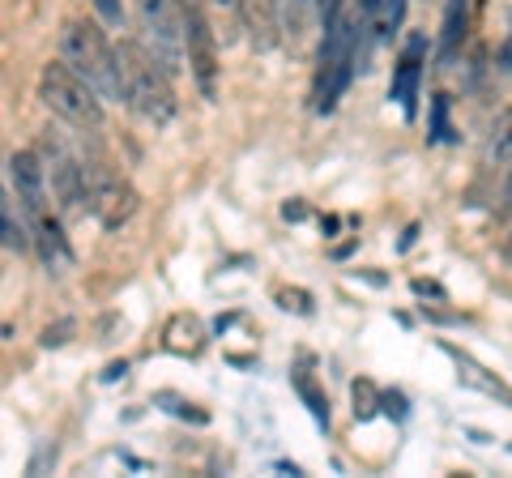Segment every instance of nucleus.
Segmentation results:
<instances>
[{"mask_svg":"<svg viewBox=\"0 0 512 478\" xmlns=\"http://www.w3.org/2000/svg\"><path fill=\"white\" fill-rule=\"evenodd\" d=\"M116 73H120V99L150 124H167L175 116V86L171 73L146 52V43L120 39L116 43Z\"/></svg>","mask_w":512,"mask_h":478,"instance_id":"1","label":"nucleus"},{"mask_svg":"<svg viewBox=\"0 0 512 478\" xmlns=\"http://www.w3.org/2000/svg\"><path fill=\"white\" fill-rule=\"evenodd\" d=\"M359 69V47H355V18L342 9L338 18L325 26L320 35V52H316V77H312V107L320 116H329L338 99L346 94L350 77Z\"/></svg>","mask_w":512,"mask_h":478,"instance_id":"2","label":"nucleus"},{"mask_svg":"<svg viewBox=\"0 0 512 478\" xmlns=\"http://www.w3.org/2000/svg\"><path fill=\"white\" fill-rule=\"evenodd\" d=\"M60 60L73 73H82L86 82L103 94V99H120V73H116V47L107 35L86 18L64 22L60 30Z\"/></svg>","mask_w":512,"mask_h":478,"instance_id":"3","label":"nucleus"},{"mask_svg":"<svg viewBox=\"0 0 512 478\" xmlns=\"http://www.w3.org/2000/svg\"><path fill=\"white\" fill-rule=\"evenodd\" d=\"M39 99L47 111H56L60 120L77 124V129H99L103 124V99L82 73H73L69 65H47L39 77Z\"/></svg>","mask_w":512,"mask_h":478,"instance_id":"4","label":"nucleus"},{"mask_svg":"<svg viewBox=\"0 0 512 478\" xmlns=\"http://www.w3.org/2000/svg\"><path fill=\"white\" fill-rule=\"evenodd\" d=\"M137 22L146 30V52L167 73L184 69V5L180 0H141Z\"/></svg>","mask_w":512,"mask_h":478,"instance_id":"5","label":"nucleus"},{"mask_svg":"<svg viewBox=\"0 0 512 478\" xmlns=\"http://www.w3.org/2000/svg\"><path fill=\"white\" fill-rule=\"evenodd\" d=\"M184 65L197 77L205 99L218 94V35L197 0H184Z\"/></svg>","mask_w":512,"mask_h":478,"instance_id":"6","label":"nucleus"},{"mask_svg":"<svg viewBox=\"0 0 512 478\" xmlns=\"http://www.w3.org/2000/svg\"><path fill=\"white\" fill-rule=\"evenodd\" d=\"M423 56H427V39L410 35L406 47H402V56H397V73H393V86H389V99H397V107L406 111V120H414V111H419Z\"/></svg>","mask_w":512,"mask_h":478,"instance_id":"7","label":"nucleus"},{"mask_svg":"<svg viewBox=\"0 0 512 478\" xmlns=\"http://www.w3.org/2000/svg\"><path fill=\"white\" fill-rule=\"evenodd\" d=\"M13 193H18V205L26 210V218H39L47 214V167L39 163L35 150H22L13 154Z\"/></svg>","mask_w":512,"mask_h":478,"instance_id":"8","label":"nucleus"},{"mask_svg":"<svg viewBox=\"0 0 512 478\" xmlns=\"http://www.w3.org/2000/svg\"><path fill=\"white\" fill-rule=\"evenodd\" d=\"M86 210L99 214L103 227H120V222L137 210V193H133V188H128L124 180H99V175H94Z\"/></svg>","mask_w":512,"mask_h":478,"instance_id":"9","label":"nucleus"},{"mask_svg":"<svg viewBox=\"0 0 512 478\" xmlns=\"http://www.w3.org/2000/svg\"><path fill=\"white\" fill-rule=\"evenodd\" d=\"M235 9H239V26L248 30L256 52H274L278 39H282L278 0H235Z\"/></svg>","mask_w":512,"mask_h":478,"instance_id":"10","label":"nucleus"},{"mask_svg":"<svg viewBox=\"0 0 512 478\" xmlns=\"http://www.w3.org/2000/svg\"><path fill=\"white\" fill-rule=\"evenodd\" d=\"M466 26H470V0H448L444 26H440V65L457 60L461 43H466Z\"/></svg>","mask_w":512,"mask_h":478,"instance_id":"11","label":"nucleus"},{"mask_svg":"<svg viewBox=\"0 0 512 478\" xmlns=\"http://www.w3.org/2000/svg\"><path fill=\"white\" fill-rule=\"evenodd\" d=\"M30 231H35V244H39V257L43 265H69V244H64V235H60V222L52 214H39V218H30Z\"/></svg>","mask_w":512,"mask_h":478,"instance_id":"12","label":"nucleus"},{"mask_svg":"<svg viewBox=\"0 0 512 478\" xmlns=\"http://www.w3.org/2000/svg\"><path fill=\"white\" fill-rule=\"evenodd\" d=\"M483 163L495 171H508L512 167V103L495 116V124H491V133H487V146H483Z\"/></svg>","mask_w":512,"mask_h":478,"instance_id":"13","label":"nucleus"},{"mask_svg":"<svg viewBox=\"0 0 512 478\" xmlns=\"http://www.w3.org/2000/svg\"><path fill=\"white\" fill-rule=\"evenodd\" d=\"M316 18V0H278V26L291 43H303Z\"/></svg>","mask_w":512,"mask_h":478,"instance_id":"14","label":"nucleus"},{"mask_svg":"<svg viewBox=\"0 0 512 478\" xmlns=\"http://www.w3.org/2000/svg\"><path fill=\"white\" fill-rule=\"evenodd\" d=\"M457 355V350H453ZM457 368H461V380H470V385H478L483 393H491V397H500V402H508L512 406V389H504L500 380H491V376H483V368H478L474 359H466V355H457Z\"/></svg>","mask_w":512,"mask_h":478,"instance_id":"15","label":"nucleus"},{"mask_svg":"<svg viewBox=\"0 0 512 478\" xmlns=\"http://www.w3.org/2000/svg\"><path fill=\"white\" fill-rule=\"evenodd\" d=\"M295 389H299V397H303V402H308V410L316 414V423H329V402H325V397H320V389L312 385V376L308 372H295Z\"/></svg>","mask_w":512,"mask_h":478,"instance_id":"16","label":"nucleus"},{"mask_svg":"<svg viewBox=\"0 0 512 478\" xmlns=\"http://www.w3.org/2000/svg\"><path fill=\"white\" fill-rule=\"evenodd\" d=\"M355 414H359V419H372V414H376V389H372V380H355Z\"/></svg>","mask_w":512,"mask_h":478,"instance_id":"17","label":"nucleus"},{"mask_svg":"<svg viewBox=\"0 0 512 478\" xmlns=\"http://www.w3.org/2000/svg\"><path fill=\"white\" fill-rule=\"evenodd\" d=\"M431 124H436V141H448L453 137V129H448V94H436V103H431Z\"/></svg>","mask_w":512,"mask_h":478,"instance_id":"18","label":"nucleus"},{"mask_svg":"<svg viewBox=\"0 0 512 478\" xmlns=\"http://www.w3.org/2000/svg\"><path fill=\"white\" fill-rule=\"evenodd\" d=\"M94 9H99V18L111 22V26L124 22V5H120V0H94Z\"/></svg>","mask_w":512,"mask_h":478,"instance_id":"19","label":"nucleus"},{"mask_svg":"<svg viewBox=\"0 0 512 478\" xmlns=\"http://www.w3.org/2000/svg\"><path fill=\"white\" fill-rule=\"evenodd\" d=\"M342 13V0H316V18H320V26H329L333 18Z\"/></svg>","mask_w":512,"mask_h":478,"instance_id":"20","label":"nucleus"},{"mask_svg":"<svg viewBox=\"0 0 512 478\" xmlns=\"http://www.w3.org/2000/svg\"><path fill=\"white\" fill-rule=\"evenodd\" d=\"M495 214H500V218L512 214V167H508V180H504V193H500V205H495Z\"/></svg>","mask_w":512,"mask_h":478,"instance_id":"21","label":"nucleus"},{"mask_svg":"<svg viewBox=\"0 0 512 478\" xmlns=\"http://www.w3.org/2000/svg\"><path fill=\"white\" fill-rule=\"evenodd\" d=\"M500 65L512 73V35H508V39H504V47H500Z\"/></svg>","mask_w":512,"mask_h":478,"instance_id":"22","label":"nucleus"},{"mask_svg":"<svg viewBox=\"0 0 512 478\" xmlns=\"http://www.w3.org/2000/svg\"><path fill=\"white\" fill-rule=\"evenodd\" d=\"M504 261L512 265V235H508V244H504Z\"/></svg>","mask_w":512,"mask_h":478,"instance_id":"23","label":"nucleus"}]
</instances>
